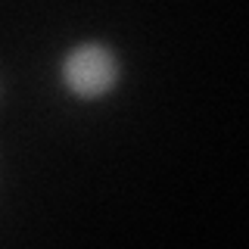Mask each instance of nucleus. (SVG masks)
Returning <instances> with one entry per match:
<instances>
[{"label":"nucleus","instance_id":"f257e3e1","mask_svg":"<svg viewBox=\"0 0 249 249\" xmlns=\"http://www.w3.org/2000/svg\"><path fill=\"white\" fill-rule=\"evenodd\" d=\"M122 62L106 44H78L62 59V84L78 100H100L119 84Z\"/></svg>","mask_w":249,"mask_h":249}]
</instances>
